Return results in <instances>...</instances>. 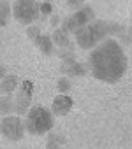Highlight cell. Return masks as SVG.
Listing matches in <instances>:
<instances>
[{
	"label": "cell",
	"instance_id": "7a4b0ae2",
	"mask_svg": "<svg viewBox=\"0 0 132 149\" xmlns=\"http://www.w3.org/2000/svg\"><path fill=\"white\" fill-rule=\"evenodd\" d=\"M23 121H25V130L34 137H41V135L48 133L55 125L51 111H48L42 105L30 107Z\"/></svg>",
	"mask_w": 132,
	"mask_h": 149
},
{
	"label": "cell",
	"instance_id": "7c38bea8",
	"mask_svg": "<svg viewBox=\"0 0 132 149\" xmlns=\"http://www.w3.org/2000/svg\"><path fill=\"white\" fill-rule=\"evenodd\" d=\"M53 40H55V44H58V46H67V44H69V37H67V33L62 32V30H56V32H55Z\"/></svg>",
	"mask_w": 132,
	"mask_h": 149
},
{
	"label": "cell",
	"instance_id": "e0dca14e",
	"mask_svg": "<svg viewBox=\"0 0 132 149\" xmlns=\"http://www.w3.org/2000/svg\"><path fill=\"white\" fill-rule=\"evenodd\" d=\"M130 16H132V9H130Z\"/></svg>",
	"mask_w": 132,
	"mask_h": 149
},
{
	"label": "cell",
	"instance_id": "4fadbf2b",
	"mask_svg": "<svg viewBox=\"0 0 132 149\" xmlns=\"http://www.w3.org/2000/svg\"><path fill=\"white\" fill-rule=\"evenodd\" d=\"M37 44H39V47L42 49V53H51V42H49L48 35H41V37L37 39Z\"/></svg>",
	"mask_w": 132,
	"mask_h": 149
},
{
	"label": "cell",
	"instance_id": "8992f818",
	"mask_svg": "<svg viewBox=\"0 0 132 149\" xmlns=\"http://www.w3.org/2000/svg\"><path fill=\"white\" fill-rule=\"evenodd\" d=\"M90 19H93V11H92V7H81V9H78L72 16H69L67 19H65V30L76 33L79 28H83L85 25H88Z\"/></svg>",
	"mask_w": 132,
	"mask_h": 149
},
{
	"label": "cell",
	"instance_id": "6da1fadb",
	"mask_svg": "<svg viewBox=\"0 0 132 149\" xmlns=\"http://www.w3.org/2000/svg\"><path fill=\"white\" fill-rule=\"evenodd\" d=\"M88 65L95 79L106 84H114L127 70V56L123 47L114 39H104L92 49Z\"/></svg>",
	"mask_w": 132,
	"mask_h": 149
},
{
	"label": "cell",
	"instance_id": "3957f363",
	"mask_svg": "<svg viewBox=\"0 0 132 149\" xmlns=\"http://www.w3.org/2000/svg\"><path fill=\"white\" fill-rule=\"evenodd\" d=\"M39 16L41 9L37 0H16L13 6V18L25 26L34 25L39 19Z\"/></svg>",
	"mask_w": 132,
	"mask_h": 149
},
{
	"label": "cell",
	"instance_id": "9c48e42d",
	"mask_svg": "<svg viewBox=\"0 0 132 149\" xmlns=\"http://www.w3.org/2000/svg\"><path fill=\"white\" fill-rule=\"evenodd\" d=\"M20 88V79L16 76H6L0 79V93L2 95H11Z\"/></svg>",
	"mask_w": 132,
	"mask_h": 149
},
{
	"label": "cell",
	"instance_id": "9a60e30c",
	"mask_svg": "<svg viewBox=\"0 0 132 149\" xmlns=\"http://www.w3.org/2000/svg\"><path fill=\"white\" fill-rule=\"evenodd\" d=\"M39 33H41V32H39V28H34V30L30 28V30H28V35H30V39H34V40H37V39L41 37Z\"/></svg>",
	"mask_w": 132,
	"mask_h": 149
},
{
	"label": "cell",
	"instance_id": "2e32d148",
	"mask_svg": "<svg viewBox=\"0 0 132 149\" xmlns=\"http://www.w3.org/2000/svg\"><path fill=\"white\" fill-rule=\"evenodd\" d=\"M4 77H6V68L0 65V79H4Z\"/></svg>",
	"mask_w": 132,
	"mask_h": 149
},
{
	"label": "cell",
	"instance_id": "52a82bcc",
	"mask_svg": "<svg viewBox=\"0 0 132 149\" xmlns=\"http://www.w3.org/2000/svg\"><path fill=\"white\" fill-rule=\"evenodd\" d=\"M30 83H20V88L14 91V112L16 116L27 114L30 109Z\"/></svg>",
	"mask_w": 132,
	"mask_h": 149
},
{
	"label": "cell",
	"instance_id": "5bb4252c",
	"mask_svg": "<svg viewBox=\"0 0 132 149\" xmlns=\"http://www.w3.org/2000/svg\"><path fill=\"white\" fill-rule=\"evenodd\" d=\"M83 2H85V0H67L69 7H72V9H79L83 6Z\"/></svg>",
	"mask_w": 132,
	"mask_h": 149
},
{
	"label": "cell",
	"instance_id": "30bf717a",
	"mask_svg": "<svg viewBox=\"0 0 132 149\" xmlns=\"http://www.w3.org/2000/svg\"><path fill=\"white\" fill-rule=\"evenodd\" d=\"M14 112V98L13 95H0V114L11 116Z\"/></svg>",
	"mask_w": 132,
	"mask_h": 149
},
{
	"label": "cell",
	"instance_id": "8fae6325",
	"mask_svg": "<svg viewBox=\"0 0 132 149\" xmlns=\"http://www.w3.org/2000/svg\"><path fill=\"white\" fill-rule=\"evenodd\" d=\"M13 16V6L9 0H0V26H6Z\"/></svg>",
	"mask_w": 132,
	"mask_h": 149
},
{
	"label": "cell",
	"instance_id": "277c9868",
	"mask_svg": "<svg viewBox=\"0 0 132 149\" xmlns=\"http://www.w3.org/2000/svg\"><path fill=\"white\" fill-rule=\"evenodd\" d=\"M102 37H104V25L100 21L88 23L76 32V40L83 49H93Z\"/></svg>",
	"mask_w": 132,
	"mask_h": 149
},
{
	"label": "cell",
	"instance_id": "5b68a950",
	"mask_svg": "<svg viewBox=\"0 0 132 149\" xmlns=\"http://www.w3.org/2000/svg\"><path fill=\"white\" fill-rule=\"evenodd\" d=\"M25 121L21 119V116L11 114V116H4L0 121V133L4 139L11 140V142H18L25 137Z\"/></svg>",
	"mask_w": 132,
	"mask_h": 149
},
{
	"label": "cell",
	"instance_id": "ba28073f",
	"mask_svg": "<svg viewBox=\"0 0 132 149\" xmlns=\"http://www.w3.org/2000/svg\"><path fill=\"white\" fill-rule=\"evenodd\" d=\"M72 107V100L67 97V95H58L55 100H53V105H51V114H56V116H65L69 114Z\"/></svg>",
	"mask_w": 132,
	"mask_h": 149
}]
</instances>
